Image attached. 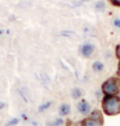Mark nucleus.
<instances>
[{"label":"nucleus","mask_w":120,"mask_h":126,"mask_svg":"<svg viewBox=\"0 0 120 126\" xmlns=\"http://www.w3.org/2000/svg\"><path fill=\"white\" fill-rule=\"evenodd\" d=\"M102 109L109 116L119 114L120 113V97L116 95H105L102 100Z\"/></svg>","instance_id":"obj_1"},{"label":"nucleus","mask_w":120,"mask_h":126,"mask_svg":"<svg viewBox=\"0 0 120 126\" xmlns=\"http://www.w3.org/2000/svg\"><path fill=\"white\" fill-rule=\"evenodd\" d=\"M102 92L105 95H118L119 92V82L116 78H110L102 85Z\"/></svg>","instance_id":"obj_2"},{"label":"nucleus","mask_w":120,"mask_h":126,"mask_svg":"<svg viewBox=\"0 0 120 126\" xmlns=\"http://www.w3.org/2000/svg\"><path fill=\"white\" fill-rule=\"evenodd\" d=\"M76 108H77V112H79L80 114H88V113H90L92 107H90V104L88 101L83 99V100H80L79 103H77Z\"/></svg>","instance_id":"obj_3"},{"label":"nucleus","mask_w":120,"mask_h":126,"mask_svg":"<svg viewBox=\"0 0 120 126\" xmlns=\"http://www.w3.org/2000/svg\"><path fill=\"white\" fill-rule=\"evenodd\" d=\"M79 51H80V53L84 56V57H89V56H92V55H93V52H94V46L90 44V43L81 44Z\"/></svg>","instance_id":"obj_4"},{"label":"nucleus","mask_w":120,"mask_h":126,"mask_svg":"<svg viewBox=\"0 0 120 126\" xmlns=\"http://www.w3.org/2000/svg\"><path fill=\"white\" fill-rule=\"evenodd\" d=\"M58 112H59V116H68L71 113V107H70V104H67V103H63V104H61L59 105V109H58Z\"/></svg>","instance_id":"obj_5"},{"label":"nucleus","mask_w":120,"mask_h":126,"mask_svg":"<svg viewBox=\"0 0 120 126\" xmlns=\"http://www.w3.org/2000/svg\"><path fill=\"white\" fill-rule=\"evenodd\" d=\"M103 69H105V65H103L102 61H94L93 64H92V70L96 72V73L103 72Z\"/></svg>","instance_id":"obj_6"},{"label":"nucleus","mask_w":120,"mask_h":126,"mask_svg":"<svg viewBox=\"0 0 120 126\" xmlns=\"http://www.w3.org/2000/svg\"><path fill=\"white\" fill-rule=\"evenodd\" d=\"M90 117H92V118H94L97 122H99V125H102V124H103V118H102V114H101V112H99V110H93V113H92Z\"/></svg>","instance_id":"obj_7"},{"label":"nucleus","mask_w":120,"mask_h":126,"mask_svg":"<svg viewBox=\"0 0 120 126\" xmlns=\"http://www.w3.org/2000/svg\"><path fill=\"white\" fill-rule=\"evenodd\" d=\"M71 96H72V99H80V97L83 96V91H81V88H79V87L72 88V91H71Z\"/></svg>","instance_id":"obj_8"},{"label":"nucleus","mask_w":120,"mask_h":126,"mask_svg":"<svg viewBox=\"0 0 120 126\" xmlns=\"http://www.w3.org/2000/svg\"><path fill=\"white\" fill-rule=\"evenodd\" d=\"M81 125H85V126H98L99 122H97L94 118H92V117H90V118H87V120L83 121Z\"/></svg>","instance_id":"obj_9"},{"label":"nucleus","mask_w":120,"mask_h":126,"mask_svg":"<svg viewBox=\"0 0 120 126\" xmlns=\"http://www.w3.org/2000/svg\"><path fill=\"white\" fill-rule=\"evenodd\" d=\"M94 9H96L97 12H103L105 9H106V4L99 0V1H97V3L94 4Z\"/></svg>","instance_id":"obj_10"},{"label":"nucleus","mask_w":120,"mask_h":126,"mask_svg":"<svg viewBox=\"0 0 120 126\" xmlns=\"http://www.w3.org/2000/svg\"><path fill=\"white\" fill-rule=\"evenodd\" d=\"M50 105H52V101H47V103H44V104H41V105L39 107V110H40V112H44V110H47Z\"/></svg>","instance_id":"obj_11"},{"label":"nucleus","mask_w":120,"mask_h":126,"mask_svg":"<svg viewBox=\"0 0 120 126\" xmlns=\"http://www.w3.org/2000/svg\"><path fill=\"white\" fill-rule=\"evenodd\" d=\"M112 25L115 27H118V29H120V18H115V20L112 21Z\"/></svg>","instance_id":"obj_12"},{"label":"nucleus","mask_w":120,"mask_h":126,"mask_svg":"<svg viewBox=\"0 0 120 126\" xmlns=\"http://www.w3.org/2000/svg\"><path fill=\"white\" fill-rule=\"evenodd\" d=\"M53 125H63V120L62 118H56V121L53 122Z\"/></svg>","instance_id":"obj_13"},{"label":"nucleus","mask_w":120,"mask_h":126,"mask_svg":"<svg viewBox=\"0 0 120 126\" xmlns=\"http://www.w3.org/2000/svg\"><path fill=\"white\" fill-rule=\"evenodd\" d=\"M114 5H116V7H120V0H110Z\"/></svg>","instance_id":"obj_14"},{"label":"nucleus","mask_w":120,"mask_h":126,"mask_svg":"<svg viewBox=\"0 0 120 126\" xmlns=\"http://www.w3.org/2000/svg\"><path fill=\"white\" fill-rule=\"evenodd\" d=\"M115 53H116V57H118V59H120V44L116 47V52H115Z\"/></svg>","instance_id":"obj_15"},{"label":"nucleus","mask_w":120,"mask_h":126,"mask_svg":"<svg viewBox=\"0 0 120 126\" xmlns=\"http://www.w3.org/2000/svg\"><path fill=\"white\" fill-rule=\"evenodd\" d=\"M17 122H18V120H17V118H13V121H9L8 125H14V124H17Z\"/></svg>","instance_id":"obj_16"},{"label":"nucleus","mask_w":120,"mask_h":126,"mask_svg":"<svg viewBox=\"0 0 120 126\" xmlns=\"http://www.w3.org/2000/svg\"><path fill=\"white\" fill-rule=\"evenodd\" d=\"M118 73H119V76H120V63H119V66H118Z\"/></svg>","instance_id":"obj_17"},{"label":"nucleus","mask_w":120,"mask_h":126,"mask_svg":"<svg viewBox=\"0 0 120 126\" xmlns=\"http://www.w3.org/2000/svg\"><path fill=\"white\" fill-rule=\"evenodd\" d=\"M84 1H88V0H84Z\"/></svg>","instance_id":"obj_18"}]
</instances>
